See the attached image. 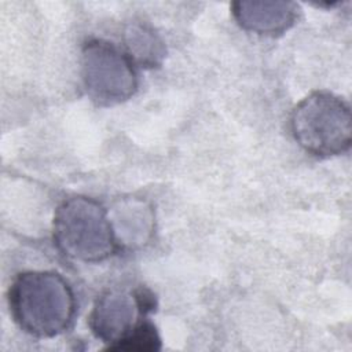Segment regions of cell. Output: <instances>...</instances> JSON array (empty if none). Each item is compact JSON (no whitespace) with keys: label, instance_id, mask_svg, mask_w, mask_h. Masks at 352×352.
I'll use <instances>...</instances> for the list:
<instances>
[{"label":"cell","instance_id":"1","mask_svg":"<svg viewBox=\"0 0 352 352\" xmlns=\"http://www.w3.org/2000/svg\"><path fill=\"white\" fill-rule=\"evenodd\" d=\"M8 305L15 323L37 338H52L67 330L76 312L69 282L55 271H25L12 280Z\"/></svg>","mask_w":352,"mask_h":352},{"label":"cell","instance_id":"2","mask_svg":"<svg viewBox=\"0 0 352 352\" xmlns=\"http://www.w3.org/2000/svg\"><path fill=\"white\" fill-rule=\"evenodd\" d=\"M54 242L62 254L81 263L103 261L118 249L109 212L84 195L63 199L56 208Z\"/></svg>","mask_w":352,"mask_h":352},{"label":"cell","instance_id":"3","mask_svg":"<svg viewBox=\"0 0 352 352\" xmlns=\"http://www.w3.org/2000/svg\"><path fill=\"white\" fill-rule=\"evenodd\" d=\"M290 129L296 142L314 155L342 154L352 140L349 104L331 92L314 91L294 106Z\"/></svg>","mask_w":352,"mask_h":352},{"label":"cell","instance_id":"4","mask_svg":"<svg viewBox=\"0 0 352 352\" xmlns=\"http://www.w3.org/2000/svg\"><path fill=\"white\" fill-rule=\"evenodd\" d=\"M81 76L87 95L103 107L131 99L139 84L135 63L126 51L100 38H91L82 45Z\"/></svg>","mask_w":352,"mask_h":352},{"label":"cell","instance_id":"5","mask_svg":"<svg viewBox=\"0 0 352 352\" xmlns=\"http://www.w3.org/2000/svg\"><path fill=\"white\" fill-rule=\"evenodd\" d=\"M143 315L146 311L136 289H109L96 298L88 323L94 336L109 348L122 340L142 320Z\"/></svg>","mask_w":352,"mask_h":352},{"label":"cell","instance_id":"6","mask_svg":"<svg viewBox=\"0 0 352 352\" xmlns=\"http://www.w3.org/2000/svg\"><path fill=\"white\" fill-rule=\"evenodd\" d=\"M298 6L293 1H234L231 12L236 23L258 36H279L297 21Z\"/></svg>","mask_w":352,"mask_h":352},{"label":"cell","instance_id":"7","mask_svg":"<svg viewBox=\"0 0 352 352\" xmlns=\"http://www.w3.org/2000/svg\"><path fill=\"white\" fill-rule=\"evenodd\" d=\"M117 242L126 245L144 243L153 232V212L142 201H124L109 213Z\"/></svg>","mask_w":352,"mask_h":352},{"label":"cell","instance_id":"8","mask_svg":"<svg viewBox=\"0 0 352 352\" xmlns=\"http://www.w3.org/2000/svg\"><path fill=\"white\" fill-rule=\"evenodd\" d=\"M125 47L133 63L143 67H157L165 58L164 41L144 23H132L125 30Z\"/></svg>","mask_w":352,"mask_h":352},{"label":"cell","instance_id":"9","mask_svg":"<svg viewBox=\"0 0 352 352\" xmlns=\"http://www.w3.org/2000/svg\"><path fill=\"white\" fill-rule=\"evenodd\" d=\"M109 351H138V352H153L161 349V337L157 327L142 319L122 340L107 348Z\"/></svg>","mask_w":352,"mask_h":352}]
</instances>
